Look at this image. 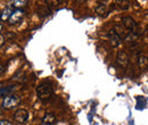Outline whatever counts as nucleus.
Returning <instances> with one entry per match:
<instances>
[{"label": "nucleus", "instance_id": "obj_1", "mask_svg": "<svg viewBox=\"0 0 148 125\" xmlns=\"http://www.w3.org/2000/svg\"><path fill=\"white\" fill-rule=\"evenodd\" d=\"M53 94H54V89H53L51 83L43 82V83H41L37 88L38 98H39L40 100H42V101H48V100H50V98L53 97Z\"/></svg>", "mask_w": 148, "mask_h": 125}, {"label": "nucleus", "instance_id": "obj_2", "mask_svg": "<svg viewBox=\"0 0 148 125\" xmlns=\"http://www.w3.org/2000/svg\"><path fill=\"white\" fill-rule=\"evenodd\" d=\"M19 102H21L19 97L15 96V94H8V96L3 97V99H2V108L12 109V108H15L16 106H18Z\"/></svg>", "mask_w": 148, "mask_h": 125}, {"label": "nucleus", "instance_id": "obj_3", "mask_svg": "<svg viewBox=\"0 0 148 125\" xmlns=\"http://www.w3.org/2000/svg\"><path fill=\"white\" fill-rule=\"evenodd\" d=\"M14 120L18 123V124H24L27 120H29V111L26 109H17L14 114Z\"/></svg>", "mask_w": 148, "mask_h": 125}, {"label": "nucleus", "instance_id": "obj_4", "mask_svg": "<svg viewBox=\"0 0 148 125\" xmlns=\"http://www.w3.org/2000/svg\"><path fill=\"white\" fill-rule=\"evenodd\" d=\"M122 23L124 25L125 29H128L130 31H136L137 30V23L136 20L130 16H125V17L122 18Z\"/></svg>", "mask_w": 148, "mask_h": 125}, {"label": "nucleus", "instance_id": "obj_5", "mask_svg": "<svg viewBox=\"0 0 148 125\" xmlns=\"http://www.w3.org/2000/svg\"><path fill=\"white\" fill-rule=\"evenodd\" d=\"M108 39L112 47H117L121 43V36H119L114 30H111L108 33Z\"/></svg>", "mask_w": 148, "mask_h": 125}, {"label": "nucleus", "instance_id": "obj_6", "mask_svg": "<svg viewBox=\"0 0 148 125\" xmlns=\"http://www.w3.org/2000/svg\"><path fill=\"white\" fill-rule=\"evenodd\" d=\"M24 16V12L22 9H15L12 14V16L9 18V23L10 24H17L19 20Z\"/></svg>", "mask_w": 148, "mask_h": 125}, {"label": "nucleus", "instance_id": "obj_7", "mask_svg": "<svg viewBox=\"0 0 148 125\" xmlns=\"http://www.w3.org/2000/svg\"><path fill=\"white\" fill-rule=\"evenodd\" d=\"M116 61L120 66L122 67H127L128 66V63H129V57L125 53H119L117 57H116Z\"/></svg>", "mask_w": 148, "mask_h": 125}, {"label": "nucleus", "instance_id": "obj_8", "mask_svg": "<svg viewBox=\"0 0 148 125\" xmlns=\"http://www.w3.org/2000/svg\"><path fill=\"white\" fill-rule=\"evenodd\" d=\"M56 123V116L54 113H47L42 118L43 125H54Z\"/></svg>", "mask_w": 148, "mask_h": 125}, {"label": "nucleus", "instance_id": "obj_9", "mask_svg": "<svg viewBox=\"0 0 148 125\" xmlns=\"http://www.w3.org/2000/svg\"><path fill=\"white\" fill-rule=\"evenodd\" d=\"M12 14H13L12 8H9V7L5 8V9L1 12V14H0V20H2V22H7V20H9V18H10V16H12Z\"/></svg>", "mask_w": 148, "mask_h": 125}, {"label": "nucleus", "instance_id": "obj_10", "mask_svg": "<svg viewBox=\"0 0 148 125\" xmlns=\"http://www.w3.org/2000/svg\"><path fill=\"white\" fill-rule=\"evenodd\" d=\"M27 5V1L26 0H15V1H13V7H15V8H17V9H21V8H23V7H25Z\"/></svg>", "mask_w": 148, "mask_h": 125}, {"label": "nucleus", "instance_id": "obj_11", "mask_svg": "<svg viewBox=\"0 0 148 125\" xmlns=\"http://www.w3.org/2000/svg\"><path fill=\"white\" fill-rule=\"evenodd\" d=\"M139 66H140L141 68H146V67H148V58L147 57H145V56L139 57Z\"/></svg>", "mask_w": 148, "mask_h": 125}, {"label": "nucleus", "instance_id": "obj_12", "mask_svg": "<svg viewBox=\"0 0 148 125\" xmlns=\"http://www.w3.org/2000/svg\"><path fill=\"white\" fill-rule=\"evenodd\" d=\"M96 12H97V14H99V15L106 14V13H107V7H106V5H99V6L97 7Z\"/></svg>", "mask_w": 148, "mask_h": 125}, {"label": "nucleus", "instance_id": "obj_13", "mask_svg": "<svg viewBox=\"0 0 148 125\" xmlns=\"http://www.w3.org/2000/svg\"><path fill=\"white\" fill-rule=\"evenodd\" d=\"M116 3H117L119 7L122 8V9H128L130 7V1H123V0H122V1H117Z\"/></svg>", "mask_w": 148, "mask_h": 125}, {"label": "nucleus", "instance_id": "obj_14", "mask_svg": "<svg viewBox=\"0 0 148 125\" xmlns=\"http://www.w3.org/2000/svg\"><path fill=\"white\" fill-rule=\"evenodd\" d=\"M0 125H13V123L7 120H0Z\"/></svg>", "mask_w": 148, "mask_h": 125}, {"label": "nucleus", "instance_id": "obj_15", "mask_svg": "<svg viewBox=\"0 0 148 125\" xmlns=\"http://www.w3.org/2000/svg\"><path fill=\"white\" fill-rule=\"evenodd\" d=\"M5 68H6V66L3 64H0V74H2L5 72Z\"/></svg>", "mask_w": 148, "mask_h": 125}, {"label": "nucleus", "instance_id": "obj_16", "mask_svg": "<svg viewBox=\"0 0 148 125\" xmlns=\"http://www.w3.org/2000/svg\"><path fill=\"white\" fill-rule=\"evenodd\" d=\"M1 44H3V36L0 34V46H1Z\"/></svg>", "mask_w": 148, "mask_h": 125}, {"label": "nucleus", "instance_id": "obj_17", "mask_svg": "<svg viewBox=\"0 0 148 125\" xmlns=\"http://www.w3.org/2000/svg\"><path fill=\"white\" fill-rule=\"evenodd\" d=\"M1 31H2V25L0 24V32H1Z\"/></svg>", "mask_w": 148, "mask_h": 125}, {"label": "nucleus", "instance_id": "obj_18", "mask_svg": "<svg viewBox=\"0 0 148 125\" xmlns=\"http://www.w3.org/2000/svg\"><path fill=\"white\" fill-rule=\"evenodd\" d=\"M1 109H2V105H0V111H1Z\"/></svg>", "mask_w": 148, "mask_h": 125}, {"label": "nucleus", "instance_id": "obj_19", "mask_svg": "<svg viewBox=\"0 0 148 125\" xmlns=\"http://www.w3.org/2000/svg\"><path fill=\"white\" fill-rule=\"evenodd\" d=\"M0 89H1V84H0Z\"/></svg>", "mask_w": 148, "mask_h": 125}]
</instances>
